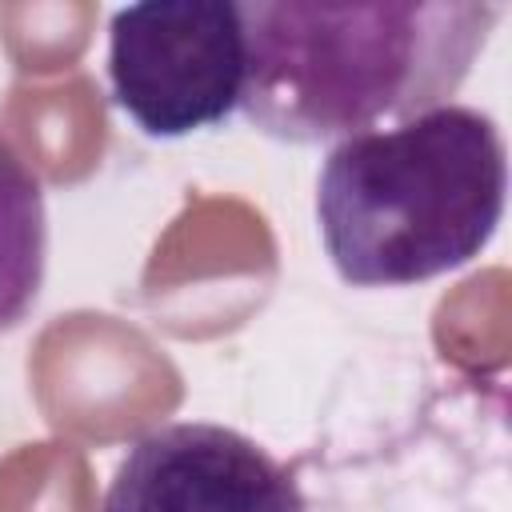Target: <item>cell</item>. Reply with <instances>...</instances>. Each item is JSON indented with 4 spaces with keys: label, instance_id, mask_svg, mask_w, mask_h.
Listing matches in <instances>:
<instances>
[{
    "label": "cell",
    "instance_id": "1",
    "mask_svg": "<svg viewBox=\"0 0 512 512\" xmlns=\"http://www.w3.org/2000/svg\"><path fill=\"white\" fill-rule=\"evenodd\" d=\"M504 4L252 0L240 4L244 116L284 144H328L448 104Z\"/></svg>",
    "mask_w": 512,
    "mask_h": 512
},
{
    "label": "cell",
    "instance_id": "2",
    "mask_svg": "<svg viewBox=\"0 0 512 512\" xmlns=\"http://www.w3.org/2000/svg\"><path fill=\"white\" fill-rule=\"evenodd\" d=\"M508 148L492 116L440 104L340 140L316 184L320 240L356 288H404L476 260L504 216Z\"/></svg>",
    "mask_w": 512,
    "mask_h": 512
},
{
    "label": "cell",
    "instance_id": "3",
    "mask_svg": "<svg viewBox=\"0 0 512 512\" xmlns=\"http://www.w3.org/2000/svg\"><path fill=\"white\" fill-rule=\"evenodd\" d=\"M248 48L240 4L144 0L112 12L108 84L148 136L176 140L228 120L244 100Z\"/></svg>",
    "mask_w": 512,
    "mask_h": 512
},
{
    "label": "cell",
    "instance_id": "4",
    "mask_svg": "<svg viewBox=\"0 0 512 512\" xmlns=\"http://www.w3.org/2000/svg\"><path fill=\"white\" fill-rule=\"evenodd\" d=\"M100 512H308L296 476L236 428L176 420L120 456Z\"/></svg>",
    "mask_w": 512,
    "mask_h": 512
},
{
    "label": "cell",
    "instance_id": "5",
    "mask_svg": "<svg viewBox=\"0 0 512 512\" xmlns=\"http://www.w3.org/2000/svg\"><path fill=\"white\" fill-rule=\"evenodd\" d=\"M48 264V216L36 172L0 132V332H12L36 304Z\"/></svg>",
    "mask_w": 512,
    "mask_h": 512
}]
</instances>
